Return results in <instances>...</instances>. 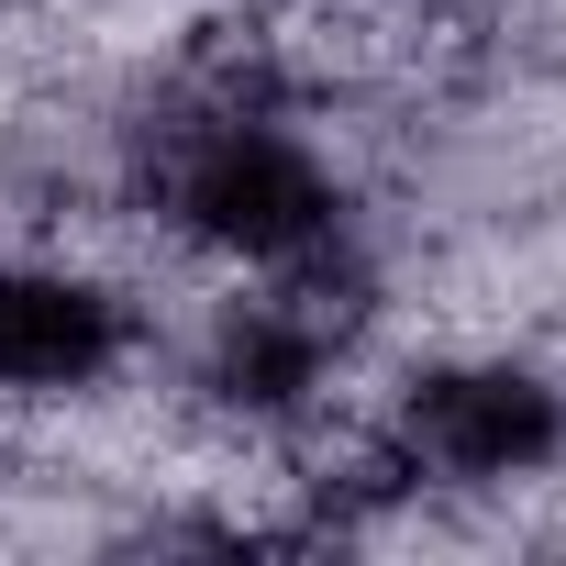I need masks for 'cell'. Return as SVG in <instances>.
Segmentation results:
<instances>
[{"label": "cell", "instance_id": "cell-1", "mask_svg": "<svg viewBox=\"0 0 566 566\" xmlns=\"http://www.w3.org/2000/svg\"><path fill=\"white\" fill-rule=\"evenodd\" d=\"M178 211H189L211 244H244V255H301V244L334 222V189L312 178V156H290L277 134L222 123V134L178 167Z\"/></svg>", "mask_w": 566, "mask_h": 566}, {"label": "cell", "instance_id": "cell-2", "mask_svg": "<svg viewBox=\"0 0 566 566\" xmlns=\"http://www.w3.org/2000/svg\"><path fill=\"white\" fill-rule=\"evenodd\" d=\"M400 433L444 478H511V467H533L555 444V400L533 378H511V367H444V378L411 389Z\"/></svg>", "mask_w": 566, "mask_h": 566}, {"label": "cell", "instance_id": "cell-3", "mask_svg": "<svg viewBox=\"0 0 566 566\" xmlns=\"http://www.w3.org/2000/svg\"><path fill=\"white\" fill-rule=\"evenodd\" d=\"M112 367V301L78 277H0V378L12 389H78Z\"/></svg>", "mask_w": 566, "mask_h": 566}, {"label": "cell", "instance_id": "cell-4", "mask_svg": "<svg viewBox=\"0 0 566 566\" xmlns=\"http://www.w3.org/2000/svg\"><path fill=\"white\" fill-rule=\"evenodd\" d=\"M312 356H323V334L277 301V312H233L222 323V345H211V378L233 389V400H255V411H277V400H301L312 389Z\"/></svg>", "mask_w": 566, "mask_h": 566}]
</instances>
